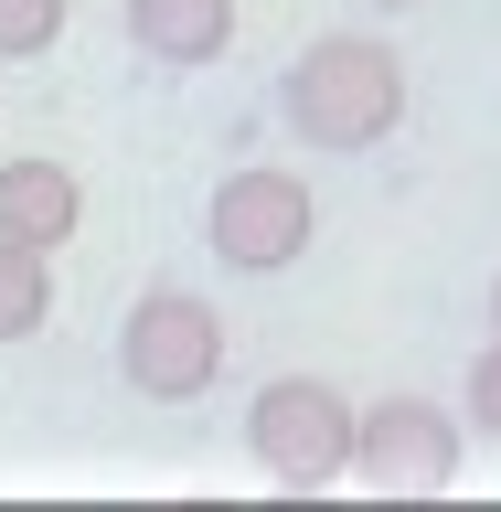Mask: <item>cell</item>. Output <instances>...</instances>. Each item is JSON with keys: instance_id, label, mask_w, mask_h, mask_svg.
<instances>
[{"instance_id": "1", "label": "cell", "mask_w": 501, "mask_h": 512, "mask_svg": "<svg viewBox=\"0 0 501 512\" xmlns=\"http://www.w3.org/2000/svg\"><path fill=\"white\" fill-rule=\"evenodd\" d=\"M278 118L310 150H384L406 128V54L374 32H320L278 75Z\"/></svg>"}, {"instance_id": "2", "label": "cell", "mask_w": 501, "mask_h": 512, "mask_svg": "<svg viewBox=\"0 0 501 512\" xmlns=\"http://www.w3.org/2000/svg\"><path fill=\"white\" fill-rule=\"evenodd\" d=\"M246 448H256V470L278 480V491H331V480H352V406H342V384H320V374L256 384Z\"/></svg>"}, {"instance_id": "3", "label": "cell", "mask_w": 501, "mask_h": 512, "mask_svg": "<svg viewBox=\"0 0 501 512\" xmlns=\"http://www.w3.org/2000/svg\"><path fill=\"white\" fill-rule=\"evenodd\" d=\"M118 374H128V395H150V406L214 395V374H224V320H214V299H192V288L128 299V320H118Z\"/></svg>"}, {"instance_id": "4", "label": "cell", "mask_w": 501, "mask_h": 512, "mask_svg": "<svg viewBox=\"0 0 501 512\" xmlns=\"http://www.w3.org/2000/svg\"><path fill=\"white\" fill-rule=\"evenodd\" d=\"M320 235V203L299 171H224L214 203H203V246L224 256V267H246V278H278V267H299Z\"/></svg>"}, {"instance_id": "5", "label": "cell", "mask_w": 501, "mask_h": 512, "mask_svg": "<svg viewBox=\"0 0 501 512\" xmlns=\"http://www.w3.org/2000/svg\"><path fill=\"white\" fill-rule=\"evenodd\" d=\"M352 480H374V491H448L459 480V416L427 406V395L352 406Z\"/></svg>"}, {"instance_id": "6", "label": "cell", "mask_w": 501, "mask_h": 512, "mask_svg": "<svg viewBox=\"0 0 501 512\" xmlns=\"http://www.w3.org/2000/svg\"><path fill=\"white\" fill-rule=\"evenodd\" d=\"M75 224H86V182H75L64 160H43V150H32V160H0V235H11V246H43V256H54Z\"/></svg>"}, {"instance_id": "7", "label": "cell", "mask_w": 501, "mask_h": 512, "mask_svg": "<svg viewBox=\"0 0 501 512\" xmlns=\"http://www.w3.org/2000/svg\"><path fill=\"white\" fill-rule=\"evenodd\" d=\"M128 43L150 64H214L235 43V0H128Z\"/></svg>"}, {"instance_id": "8", "label": "cell", "mask_w": 501, "mask_h": 512, "mask_svg": "<svg viewBox=\"0 0 501 512\" xmlns=\"http://www.w3.org/2000/svg\"><path fill=\"white\" fill-rule=\"evenodd\" d=\"M43 320H54V256L0 235V342H32Z\"/></svg>"}, {"instance_id": "9", "label": "cell", "mask_w": 501, "mask_h": 512, "mask_svg": "<svg viewBox=\"0 0 501 512\" xmlns=\"http://www.w3.org/2000/svg\"><path fill=\"white\" fill-rule=\"evenodd\" d=\"M64 43V0H0V54H54Z\"/></svg>"}, {"instance_id": "10", "label": "cell", "mask_w": 501, "mask_h": 512, "mask_svg": "<svg viewBox=\"0 0 501 512\" xmlns=\"http://www.w3.org/2000/svg\"><path fill=\"white\" fill-rule=\"evenodd\" d=\"M470 427H480V438H501V342L470 363Z\"/></svg>"}, {"instance_id": "11", "label": "cell", "mask_w": 501, "mask_h": 512, "mask_svg": "<svg viewBox=\"0 0 501 512\" xmlns=\"http://www.w3.org/2000/svg\"><path fill=\"white\" fill-rule=\"evenodd\" d=\"M374 11H416V0H374Z\"/></svg>"}, {"instance_id": "12", "label": "cell", "mask_w": 501, "mask_h": 512, "mask_svg": "<svg viewBox=\"0 0 501 512\" xmlns=\"http://www.w3.org/2000/svg\"><path fill=\"white\" fill-rule=\"evenodd\" d=\"M491 320H501V278H491Z\"/></svg>"}]
</instances>
